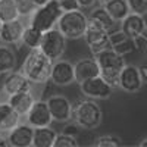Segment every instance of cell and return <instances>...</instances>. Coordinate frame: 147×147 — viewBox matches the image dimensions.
I'll list each match as a JSON object with an SVG mask.
<instances>
[{
  "label": "cell",
  "instance_id": "obj_1",
  "mask_svg": "<svg viewBox=\"0 0 147 147\" xmlns=\"http://www.w3.org/2000/svg\"><path fill=\"white\" fill-rule=\"evenodd\" d=\"M53 66V60L41 52L40 47L30 49L28 55L24 59L21 71L30 78L34 85H44L50 81V72Z\"/></svg>",
  "mask_w": 147,
  "mask_h": 147
},
{
  "label": "cell",
  "instance_id": "obj_2",
  "mask_svg": "<svg viewBox=\"0 0 147 147\" xmlns=\"http://www.w3.org/2000/svg\"><path fill=\"white\" fill-rule=\"evenodd\" d=\"M72 121H75L81 129H96L102 124L103 112L93 99H78L72 103Z\"/></svg>",
  "mask_w": 147,
  "mask_h": 147
},
{
  "label": "cell",
  "instance_id": "obj_3",
  "mask_svg": "<svg viewBox=\"0 0 147 147\" xmlns=\"http://www.w3.org/2000/svg\"><path fill=\"white\" fill-rule=\"evenodd\" d=\"M93 56L96 57L97 63H99L100 77L106 82H109L113 88L118 87L119 74H121L122 68L125 66V56L115 52L112 47H106Z\"/></svg>",
  "mask_w": 147,
  "mask_h": 147
},
{
  "label": "cell",
  "instance_id": "obj_4",
  "mask_svg": "<svg viewBox=\"0 0 147 147\" xmlns=\"http://www.w3.org/2000/svg\"><path fill=\"white\" fill-rule=\"evenodd\" d=\"M88 25V16L82 9L62 12L56 24V28L62 32L68 40H80Z\"/></svg>",
  "mask_w": 147,
  "mask_h": 147
},
{
  "label": "cell",
  "instance_id": "obj_5",
  "mask_svg": "<svg viewBox=\"0 0 147 147\" xmlns=\"http://www.w3.org/2000/svg\"><path fill=\"white\" fill-rule=\"evenodd\" d=\"M62 15V9L56 0H50L43 6H38L35 12L30 16V25L35 27L41 32L49 31L56 27L59 16Z\"/></svg>",
  "mask_w": 147,
  "mask_h": 147
},
{
  "label": "cell",
  "instance_id": "obj_6",
  "mask_svg": "<svg viewBox=\"0 0 147 147\" xmlns=\"http://www.w3.org/2000/svg\"><path fill=\"white\" fill-rule=\"evenodd\" d=\"M66 46H68V38L56 27L43 32L40 49L52 60H57L62 57L63 53L66 52Z\"/></svg>",
  "mask_w": 147,
  "mask_h": 147
},
{
  "label": "cell",
  "instance_id": "obj_7",
  "mask_svg": "<svg viewBox=\"0 0 147 147\" xmlns=\"http://www.w3.org/2000/svg\"><path fill=\"white\" fill-rule=\"evenodd\" d=\"M80 90L84 97L93 100H107L113 94V87L109 82H106L100 75L81 82Z\"/></svg>",
  "mask_w": 147,
  "mask_h": 147
},
{
  "label": "cell",
  "instance_id": "obj_8",
  "mask_svg": "<svg viewBox=\"0 0 147 147\" xmlns=\"http://www.w3.org/2000/svg\"><path fill=\"white\" fill-rule=\"evenodd\" d=\"M82 38L93 55L109 47V31L100 25H97V24H94L90 19H88V25H87V30H85Z\"/></svg>",
  "mask_w": 147,
  "mask_h": 147
},
{
  "label": "cell",
  "instance_id": "obj_9",
  "mask_svg": "<svg viewBox=\"0 0 147 147\" xmlns=\"http://www.w3.org/2000/svg\"><path fill=\"white\" fill-rule=\"evenodd\" d=\"M47 106L55 122L65 124L72 118V102L63 94H52L47 97Z\"/></svg>",
  "mask_w": 147,
  "mask_h": 147
},
{
  "label": "cell",
  "instance_id": "obj_10",
  "mask_svg": "<svg viewBox=\"0 0 147 147\" xmlns=\"http://www.w3.org/2000/svg\"><path fill=\"white\" fill-rule=\"evenodd\" d=\"M50 81L57 87H68L75 82V69L74 63L65 59L53 60V66L50 72Z\"/></svg>",
  "mask_w": 147,
  "mask_h": 147
},
{
  "label": "cell",
  "instance_id": "obj_11",
  "mask_svg": "<svg viewBox=\"0 0 147 147\" xmlns=\"http://www.w3.org/2000/svg\"><path fill=\"white\" fill-rule=\"evenodd\" d=\"M32 88H34V84L22 71H10L5 74V78L2 81V93H5L6 96L21 93V91H28Z\"/></svg>",
  "mask_w": 147,
  "mask_h": 147
},
{
  "label": "cell",
  "instance_id": "obj_12",
  "mask_svg": "<svg viewBox=\"0 0 147 147\" xmlns=\"http://www.w3.org/2000/svg\"><path fill=\"white\" fill-rule=\"evenodd\" d=\"M143 77H141V74H140V69L138 66L136 65H127L122 68L121 74H119V80H118V87L122 90V91H125V93H137L141 90L143 87Z\"/></svg>",
  "mask_w": 147,
  "mask_h": 147
},
{
  "label": "cell",
  "instance_id": "obj_13",
  "mask_svg": "<svg viewBox=\"0 0 147 147\" xmlns=\"http://www.w3.org/2000/svg\"><path fill=\"white\" fill-rule=\"evenodd\" d=\"M25 122L30 124L32 128H38V127H49L52 125L53 118L50 113V109L47 106L46 100H37L32 103L30 110L25 115Z\"/></svg>",
  "mask_w": 147,
  "mask_h": 147
},
{
  "label": "cell",
  "instance_id": "obj_14",
  "mask_svg": "<svg viewBox=\"0 0 147 147\" xmlns=\"http://www.w3.org/2000/svg\"><path fill=\"white\" fill-rule=\"evenodd\" d=\"M7 134V141L10 147H31L34 128L27 122H19L16 127H13Z\"/></svg>",
  "mask_w": 147,
  "mask_h": 147
},
{
  "label": "cell",
  "instance_id": "obj_15",
  "mask_svg": "<svg viewBox=\"0 0 147 147\" xmlns=\"http://www.w3.org/2000/svg\"><path fill=\"white\" fill-rule=\"evenodd\" d=\"M121 30L124 31L131 38H137L140 35L147 34V22L144 19V15H138L129 12V13L121 21Z\"/></svg>",
  "mask_w": 147,
  "mask_h": 147
},
{
  "label": "cell",
  "instance_id": "obj_16",
  "mask_svg": "<svg viewBox=\"0 0 147 147\" xmlns=\"http://www.w3.org/2000/svg\"><path fill=\"white\" fill-rule=\"evenodd\" d=\"M74 69H75V82L81 84L90 78H94L100 75V68L97 63L96 57H82L74 63Z\"/></svg>",
  "mask_w": 147,
  "mask_h": 147
},
{
  "label": "cell",
  "instance_id": "obj_17",
  "mask_svg": "<svg viewBox=\"0 0 147 147\" xmlns=\"http://www.w3.org/2000/svg\"><path fill=\"white\" fill-rule=\"evenodd\" d=\"M24 28H25V25H24V22L19 18L3 22L2 31H0V41L5 44H10V46L19 44Z\"/></svg>",
  "mask_w": 147,
  "mask_h": 147
},
{
  "label": "cell",
  "instance_id": "obj_18",
  "mask_svg": "<svg viewBox=\"0 0 147 147\" xmlns=\"http://www.w3.org/2000/svg\"><path fill=\"white\" fill-rule=\"evenodd\" d=\"M109 47H112L115 52H118L122 56H127L132 53L136 49V43L131 37H128L122 30H112L109 32Z\"/></svg>",
  "mask_w": 147,
  "mask_h": 147
},
{
  "label": "cell",
  "instance_id": "obj_19",
  "mask_svg": "<svg viewBox=\"0 0 147 147\" xmlns=\"http://www.w3.org/2000/svg\"><path fill=\"white\" fill-rule=\"evenodd\" d=\"M34 102H35V96H34L32 90L21 91V93H15V94L7 96V103L13 107L21 116L27 115V112L30 110V107L32 106Z\"/></svg>",
  "mask_w": 147,
  "mask_h": 147
},
{
  "label": "cell",
  "instance_id": "obj_20",
  "mask_svg": "<svg viewBox=\"0 0 147 147\" xmlns=\"http://www.w3.org/2000/svg\"><path fill=\"white\" fill-rule=\"evenodd\" d=\"M21 115L12 107L7 100L0 102V132H9L21 122Z\"/></svg>",
  "mask_w": 147,
  "mask_h": 147
},
{
  "label": "cell",
  "instance_id": "obj_21",
  "mask_svg": "<svg viewBox=\"0 0 147 147\" xmlns=\"http://www.w3.org/2000/svg\"><path fill=\"white\" fill-rule=\"evenodd\" d=\"M18 63V57H16V52L12 49L10 44H0V75L15 71Z\"/></svg>",
  "mask_w": 147,
  "mask_h": 147
},
{
  "label": "cell",
  "instance_id": "obj_22",
  "mask_svg": "<svg viewBox=\"0 0 147 147\" xmlns=\"http://www.w3.org/2000/svg\"><path fill=\"white\" fill-rule=\"evenodd\" d=\"M88 19L93 21L94 24H97V25L103 27V28L107 30L109 32L112 31V30H115L116 24H118L112 16H110L109 12L103 7V5H99V6L93 7V9H91V13H90V16H88Z\"/></svg>",
  "mask_w": 147,
  "mask_h": 147
},
{
  "label": "cell",
  "instance_id": "obj_23",
  "mask_svg": "<svg viewBox=\"0 0 147 147\" xmlns=\"http://www.w3.org/2000/svg\"><path fill=\"white\" fill-rule=\"evenodd\" d=\"M56 136H57V132L50 125H49V127L34 128L32 146L34 147H53Z\"/></svg>",
  "mask_w": 147,
  "mask_h": 147
},
{
  "label": "cell",
  "instance_id": "obj_24",
  "mask_svg": "<svg viewBox=\"0 0 147 147\" xmlns=\"http://www.w3.org/2000/svg\"><path fill=\"white\" fill-rule=\"evenodd\" d=\"M102 5L116 22H121L131 12L127 0H103Z\"/></svg>",
  "mask_w": 147,
  "mask_h": 147
},
{
  "label": "cell",
  "instance_id": "obj_25",
  "mask_svg": "<svg viewBox=\"0 0 147 147\" xmlns=\"http://www.w3.org/2000/svg\"><path fill=\"white\" fill-rule=\"evenodd\" d=\"M41 38H43V32L40 30H37L32 25H25L21 43L28 49H37V47H40Z\"/></svg>",
  "mask_w": 147,
  "mask_h": 147
},
{
  "label": "cell",
  "instance_id": "obj_26",
  "mask_svg": "<svg viewBox=\"0 0 147 147\" xmlns=\"http://www.w3.org/2000/svg\"><path fill=\"white\" fill-rule=\"evenodd\" d=\"M19 18L15 0H0V19L2 22Z\"/></svg>",
  "mask_w": 147,
  "mask_h": 147
},
{
  "label": "cell",
  "instance_id": "obj_27",
  "mask_svg": "<svg viewBox=\"0 0 147 147\" xmlns=\"http://www.w3.org/2000/svg\"><path fill=\"white\" fill-rule=\"evenodd\" d=\"M15 5L18 9L19 18H30L37 9V6L32 0H15Z\"/></svg>",
  "mask_w": 147,
  "mask_h": 147
},
{
  "label": "cell",
  "instance_id": "obj_28",
  "mask_svg": "<svg viewBox=\"0 0 147 147\" xmlns=\"http://www.w3.org/2000/svg\"><path fill=\"white\" fill-rule=\"evenodd\" d=\"M77 146H78V138L63 132L57 134L53 143V147H77Z\"/></svg>",
  "mask_w": 147,
  "mask_h": 147
},
{
  "label": "cell",
  "instance_id": "obj_29",
  "mask_svg": "<svg viewBox=\"0 0 147 147\" xmlns=\"http://www.w3.org/2000/svg\"><path fill=\"white\" fill-rule=\"evenodd\" d=\"M97 147H118L121 146V138L115 136H102L96 140Z\"/></svg>",
  "mask_w": 147,
  "mask_h": 147
},
{
  "label": "cell",
  "instance_id": "obj_30",
  "mask_svg": "<svg viewBox=\"0 0 147 147\" xmlns=\"http://www.w3.org/2000/svg\"><path fill=\"white\" fill-rule=\"evenodd\" d=\"M129 6V10L138 15H146L147 13V0H127Z\"/></svg>",
  "mask_w": 147,
  "mask_h": 147
},
{
  "label": "cell",
  "instance_id": "obj_31",
  "mask_svg": "<svg viewBox=\"0 0 147 147\" xmlns=\"http://www.w3.org/2000/svg\"><path fill=\"white\" fill-rule=\"evenodd\" d=\"M62 132L63 134H68V136H72V137H77L78 138V136H80V132H81V127L77 124L75 121H68V122H65V125H63V128H62Z\"/></svg>",
  "mask_w": 147,
  "mask_h": 147
},
{
  "label": "cell",
  "instance_id": "obj_32",
  "mask_svg": "<svg viewBox=\"0 0 147 147\" xmlns=\"http://www.w3.org/2000/svg\"><path fill=\"white\" fill-rule=\"evenodd\" d=\"M59 3L62 12H68V10H77V9H81L80 7V3L78 0H56Z\"/></svg>",
  "mask_w": 147,
  "mask_h": 147
},
{
  "label": "cell",
  "instance_id": "obj_33",
  "mask_svg": "<svg viewBox=\"0 0 147 147\" xmlns=\"http://www.w3.org/2000/svg\"><path fill=\"white\" fill-rule=\"evenodd\" d=\"M78 3L82 10H87V9H93L96 6H99V3H103V0H78Z\"/></svg>",
  "mask_w": 147,
  "mask_h": 147
},
{
  "label": "cell",
  "instance_id": "obj_34",
  "mask_svg": "<svg viewBox=\"0 0 147 147\" xmlns=\"http://www.w3.org/2000/svg\"><path fill=\"white\" fill-rule=\"evenodd\" d=\"M138 69H140V74L143 77V81L147 82V60H144V62L138 66Z\"/></svg>",
  "mask_w": 147,
  "mask_h": 147
},
{
  "label": "cell",
  "instance_id": "obj_35",
  "mask_svg": "<svg viewBox=\"0 0 147 147\" xmlns=\"http://www.w3.org/2000/svg\"><path fill=\"white\" fill-rule=\"evenodd\" d=\"M7 146H9L7 137H6V136H2V134H0V147H7Z\"/></svg>",
  "mask_w": 147,
  "mask_h": 147
},
{
  "label": "cell",
  "instance_id": "obj_36",
  "mask_svg": "<svg viewBox=\"0 0 147 147\" xmlns=\"http://www.w3.org/2000/svg\"><path fill=\"white\" fill-rule=\"evenodd\" d=\"M32 2L35 3V6L38 7V6H43V5H46L47 2H50V0H32Z\"/></svg>",
  "mask_w": 147,
  "mask_h": 147
},
{
  "label": "cell",
  "instance_id": "obj_37",
  "mask_svg": "<svg viewBox=\"0 0 147 147\" xmlns=\"http://www.w3.org/2000/svg\"><path fill=\"white\" fill-rule=\"evenodd\" d=\"M140 147H147V138H144V140L140 141Z\"/></svg>",
  "mask_w": 147,
  "mask_h": 147
},
{
  "label": "cell",
  "instance_id": "obj_38",
  "mask_svg": "<svg viewBox=\"0 0 147 147\" xmlns=\"http://www.w3.org/2000/svg\"><path fill=\"white\" fill-rule=\"evenodd\" d=\"M2 25H3V22H2V19H0V31H2Z\"/></svg>",
  "mask_w": 147,
  "mask_h": 147
},
{
  "label": "cell",
  "instance_id": "obj_39",
  "mask_svg": "<svg viewBox=\"0 0 147 147\" xmlns=\"http://www.w3.org/2000/svg\"><path fill=\"white\" fill-rule=\"evenodd\" d=\"M0 91H2V85H0Z\"/></svg>",
  "mask_w": 147,
  "mask_h": 147
}]
</instances>
